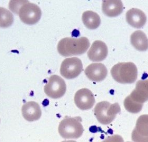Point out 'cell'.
<instances>
[{"instance_id":"1","label":"cell","mask_w":148,"mask_h":142,"mask_svg":"<svg viewBox=\"0 0 148 142\" xmlns=\"http://www.w3.org/2000/svg\"><path fill=\"white\" fill-rule=\"evenodd\" d=\"M148 100V80L137 82L136 88L124 101L125 109L136 114L142 111L143 104Z\"/></svg>"},{"instance_id":"2","label":"cell","mask_w":148,"mask_h":142,"mask_svg":"<svg viewBox=\"0 0 148 142\" xmlns=\"http://www.w3.org/2000/svg\"><path fill=\"white\" fill-rule=\"evenodd\" d=\"M90 43L86 37L64 38L58 43L57 49L60 55L64 57L81 55L88 49Z\"/></svg>"},{"instance_id":"3","label":"cell","mask_w":148,"mask_h":142,"mask_svg":"<svg viewBox=\"0 0 148 142\" xmlns=\"http://www.w3.org/2000/svg\"><path fill=\"white\" fill-rule=\"evenodd\" d=\"M113 78L122 84H130L136 82L138 69L133 62H122L114 65L111 69Z\"/></svg>"},{"instance_id":"4","label":"cell","mask_w":148,"mask_h":142,"mask_svg":"<svg viewBox=\"0 0 148 142\" xmlns=\"http://www.w3.org/2000/svg\"><path fill=\"white\" fill-rule=\"evenodd\" d=\"M80 117H67L59 124L58 131L64 139H78L84 133V128Z\"/></svg>"},{"instance_id":"5","label":"cell","mask_w":148,"mask_h":142,"mask_svg":"<svg viewBox=\"0 0 148 142\" xmlns=\"http://www.w3.org/2000/svg\"><path fill=\"white\" fill-rule=\"evenodd\" d=\"M121 111L120 105L118 103L111 104L107 101H102L95 106L94 113L100 123L107 125L114 121Z\"/></svg>"},{"instance_id":"6","label":"cell","mask_w":148,"mask_h":142,"mask_svg":"<svg viewBox=\"0 0 148 142\" xmlns=\"http://www.w3.org/2000/svg\"><path fill=\"white\" fill-rule=\"evenodd\" d=\"M18 15L23 23L27 25H34L41 18L42 11L37 5L27 1L20 7Z\"/></svg>"},{"instance_id":"7","label":"cell","mask_w":148,"mask_h":142,"mask_svg":"<svg viewBox=\"0 0 148 142\" xmlns=\"http://www.w3.org/2000/svg\"><path fill=\"white\" fill-rule=\"evenodd\" d=\"M66 91V85L64 80L58 75L50 76L48 82L44 87V92L51 98L58 99L62 97Z\"/></svg>"},{"instance_id":"8","label":"cell","mask_w":148,"mask_h":142,"mask_svg":"<svg viewBox=\"0 0 148 142\" xmlns=\"http://www.w3.org/2000/svg\"><path fill=\"white\" fill-rule=\"evenodd\" d=\"M83 69L82 61L79 58H68L63 61L60 67V74L66 79H74L80 75Z\"/></svg>"},{"instance_id":"9","label":"cell","mask_w":148,"mask_h":142,"mask_svg":"<svg viewBox=\"0 0 148 142\" xmlns=\"http://www.w3.org/2000/svg\"><path fill=\"white\" fill-rule=\"evenodd\" d=\"M132 139L134 142H148V114L142 115L137 119Z\"/></svg>"},{"instance_id":"10","label":"cell","mask_w":148,"mask_h":142,"mask_svg":"<svg viewBox=\"0 0 148 142\" xmlns=\"http://www.w3.org/2000/svg\"><path fill=\"white\" fill-rule=\"evenodd\" d=\"M74 102L79 109L85 111L92 108L95 103V99L92 92L90 89L82 88L75 93Z\"/></svg>"},{"instance_id":"11","label":"cell","mask_w":148,"mask_h":142,"mask_svg":"<svg viewBox=\"0 0 148 142\" xmlns=\"http://www.w3.org/2000/svg\"><path fill=\"white\" fill-rule=\"evenodd\" d=\"M107 69L101 63H93L85 69L87 77L93 82H99L104 80L107 75Z\"/></svg>"},{"instance_id":"12","label":"cell","mask_w":148,"mask_h":142,"mask_svg":"<svg viewBox=\"0 0 148 142\" xmlns=\"http://www.w3.org/2000/svg\"><path fill=\"white\" fill-rule=\"evenodd\" d=\"M108 55V47L106 44L101 41H95L87 52L89 59L93 62H101Z\"/></svg>"},{"instance_id":"13","label":"cell","mask_w":148,"mask_h":142,"mask_svg":"<svg viewBox=\"0 0 148 142\" xmlns=\"http://www.w3.org/2000/svg\"><path fill=\"white\" fill-rule=\"evenodd\" d=\"M22 116L28 122L36 121L42 116V111L39 105L34 101L27 102L22 108Z\"/></svg>"},{"instance_id":"14","label":"cell","mask_w":148,"mask_h":142,"mask_svg":"<svg viewBox=\"0 0 148 142\" xmlns=\"http://www.w3.org/2000/svg\"><path fill=\"white\" fill-rule=\"evenodd\" d=\"M126 21L132 27L140 28L146 24L147 16L142 10L132 8L126 13Z\"/></svg>"},{"instance_id":"15","label":"cell","mask_w":148,"mask_h":142,"mask_svg":"<svg viewBox=\"0 0 148 142\" xmlns=\"http://www.w3.org/2000/svg\"><path fill=\"white\" fill-rule=\"evenodd\" d=\"M102 11L105 15L114 17L123 11V5L121 0H105L102 2Z\"/></svg>"},{"instance_id":"16","label":"cell","mask_w":148,"mask_h":142,"mask_svg":"<svg viewBox=\"0 0 148 142\" xmlns=\"http://www.w3.org/2000/svg\"><path fill=\"white\" fill-rule=\"evenodd\" d=\"M130 43L138 51H145L148 49V38L143 31L133 32L130 36Z\"/></svg>"},{"instance_id":"17","label":"cell","mask_w":148,"mask_h":142,"mask_svg":"<svg viewBox=\"0 0 148 142\" xmlns=\"http://www.w3.org/2000/svg\"><path fill=\"white\" fill-rule=\"evenodd\" d=\"M82 20L87 28L95 30L101 24V18L97 13L92 11H87L83 13Z\"/></svg>"},{"instance_id":"18","label":"cell","mask_w":148,"mask_h":142,"mask_svg":"<svg viewBox=\"0 0 148 142\" xmlns=\"http://www.w3.org/2000/svg\"><path fill=\"white\" fill-rule=\"evenodd\" d=\"M14 17L12 13L6 8L0 7V27L7 28L12 25Z\"/></svg>"},{"instance_id":"19","label":"cell","mask_w":148,"mask_h":142,"mask_svg":"<svg viewBox=\"0 0 148 142\" xmlns=\"http://www.w3.org/2000/svg\"><path fill=\"white\" fill-rule=\"evenodd\" d=\"M26 2L27 1H11L9 5L10 9L16 14H18L20 7Z\"/></svg>"},{"instance_id":"20","label":"cell","mask_w":148,"mask_h":142,"mask_svg":"<svg viewBox=\"0 0 148 142\" xmlns=\"http://www.w3.org/2000/svg\"><path fill=\"white\" fill-rule=\"evenodd\" d=\"M101 142H124V140L121 136L115 134L108 136Z\"/></svg>"},{"instance_id":"21","label":"cell","mask_w":148,"mask_h":142,"mask_svg":"<svg viewBox=\"0 0 148 142\" xmlns=\"http://www.w3.org/2000/svg\"><path fill=\"white\" fill-rule=\"evenodd\" d=\"M76 142V141H63V142Z\"/></svg>"},{"instance_id":"22","label":"cell","mask_w":148,"mask_h":142,"mask_svg":"<svg viewBox=\"0 0 148 142\" xmlns=\"http://www.w3.org/2000/svg\"></svg>"}]
</instances>
